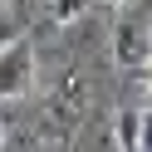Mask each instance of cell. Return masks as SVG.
<instances>
[{
  "instance_id": "cell-1",
  "label": "cell",
  "mask_w": 152,
  "mask_h": 152,
  "mask_svg": "<svg viewBox=\"0 0 152 152\" xmlns=\"http://www.w3.org/2000/svg\"><path fill=\"white\" fill-rule=\"evenodd\" d=\"M34 83V49L25 39H15L10 49H0V103L25 98Z\"/></svg>"
},
{
  "instance_id": "cell-2",
  "label": "cell",
  "mask_w": 152,
  "mask_h": 152,
  "mask_svg": "<svg viewBox=\"0 0 152 152\" xmlns=\"http://www.w3.org/2000/svg\"><path fill=\"white\" fill-rule=\"evenodd\" d=\"M147 54H152V34H142L132 20L113 25V64L118 69H147Z\"/></svg>"
},
{
  "instance_id": "cell-3",
  "label": "cell",
  "mask_w": 152,
  "mask_h": 152,
  "mask_svg": "<svg viewBox=\"0 0 152 152\" xmlns=\"http://www.w3.org/2000/svg\"><path fill=\"white\" fill-rule=\"evenodd\" d=\"M137 128H142V113H137V108H118V118H113L118 152H137Z\"/></svg>"
},
{
  "instance_id": "cell-4",
  "label": "cell",
  "mask_w": 152,
  "mask_h": 152,
  "mask_svg": "<svg viewBox=\"0 0 152 152\" xmlns=\"http://www.w3.org/2000/svg\"><path fill=\"white\" fill-rule=\"evenodd\" d=\"M88 5H93V0H49V5H44V20H49L54 30H64V25L83 20V15H88Z\"/></svg>"
},
{
  "instance_id": "cell-5",
  "label": "cell",
  "mask_w": 152,
  "mask_h": 152,
  "mask_svg": "<svg viewBox=\"0 0 152 152\" xmlns=\"http://www.w3.org/2000/svg\"><path fill=\"white\" fill-rule=\"evenodd\" d=\"M0 147H5V123H0Z\"/></svg>"
},
{
  "instance_id": "cell-6",
  "label": "cell",
  "mask_w": 152,
  "mask_h": 152,
  "mask_svg": "<svg viewBox=\"0 0 152 152\" xmlns=\"http://www.w3.org/2000/svg\"><path fill=\"white\" fill-rule=\"evenodd\" d=\"M108 5H128V0H108Z\"/></svg>"
},
{
  "instance_id": "cell-7",
  "label": "cell",
  "mask_w": 152,
  "mask_h": 152,
  "mask_svg": "<svg viewBox=\"0 0 152 152\" xmlns=\"http://www.w3.org/2000/svg\"><path fill=\"white\" fill-rule=\"evenodd\" d=\"M147 74H152V54H147Z\"/></svg>"
}]
</instances>
